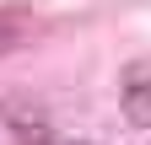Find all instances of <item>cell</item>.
<instances>
[{
  "mask_svg": "<svg viewBox=\"0 0 151 145\" xmlns=\"http://www.w3.org/2000/svg\"><path fill=\"white\" fill-rule=\"evenodd\" d=\"M119 107L135 129H151V59L129 65L124 70V86H119Z\"/></svg>",
  "mask_w": 151,
  "mask_h": 145,
  "instance_id": "1",
  "label": "cell"
},
{
  "mask_svg": "<svg viewBox=\"0 0 151 145\" xmlns=\"http://www.w3.org/2000/svg\"><path fill=\"white\" fill-rule=\"evenodd\" d=\"M49 145H86V140H49Z\"/></svg>",
  "mask_w": 151,
  "mask_h": 145,
  "instance_id": "2",
  "label": "cell"
}]
</instances>
